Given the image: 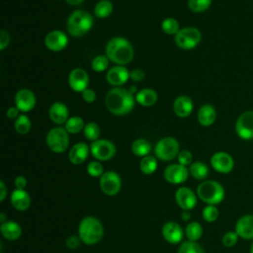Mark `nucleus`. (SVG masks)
<instances>
[{
	"mask_svg": "<svg viewBox=\"0 0 253 253\" xmlns=\"http://www.w3.org/2000/svg\"><path fill=\"white\" fill-rule=\"evenodd\" d=\"M105 104L110 113L115 116H125L130 113L135 104V97L128 90L122 87H114L108 91Z\"/></svg>",
	"mask_w": 253,
	"mask_h": 253,
	"instance_id": "obj_1",
	"label": "nucleus"
},
{
	"mask_svg": "<svg viewBox=\"0 0 253 253\" xmlns=\"http://www.w3.org/2000/svg\"><path fill=\"white\" fill-rule=\"evenodd\" d=\"M105 52L111 62L126 65L133 59L134 49L131 43L123 37H114L106 44Z\"/></svg>",
	"mask_w": 253,
	"mask_h": 253,
	"instance_id": "obj_2",
	"label": "nucleus"
},
{
	"mask_svg": "<svg viewBox=\"0 0 253 253\" xmlns=\"http://www.w3.org/2000/svg\"><path fill=\"white\" fill-rule=\"evenodd\" d=\"M94 25V17L85 10H75L66 22V29L70 36L79 38L85 36Z\"/></svg>",
	"mask_w": 253,
	"mask_h": 253,
	"instance_id": "obj_3",
	"label": "nucleus"
},
{
	"mask_svg": "<svg viewBox=\"0 0 253 253\" xmlns=\"http://www.w3.org/2000/svg\"><path fill=\"white\" fill-rule=\"evenodd\" d=\"M78 234L84 244L93 245L102 240L104 236V227L98 218L94 216H86L79 223Z\"/></svg>",
	"mask_w": 253,
	"mask_h": 253,
	"instance_id": "obj_4",
	"label": "nucleus"
},
{
	"mask_svg": "<svg viewBox=\"0 0 253 253\" xmlns=\"http://www.w3.org/2000/svg\"><path fill=\"white\" fill-rule=\"evenodd\" d=\"M198 197L208 205H218L224 199V188L214 180H206L197 188Z\"/></svg>",
	"mask_w": 253,
	"mask_h": 253,
	"instance_id": "obj_5",
	"label": "nucleus"
},
{
	"mask_svg": "<svg viewBox=\"0 0 253 253\" xmlns=\"http://www.w3.org/2000/svg\"><path fill=\"white\" fill-rule=\"evenodd\" d=\"M47 147L54 153H62L69 146V133L64 126L50 128L45 137Z\"/></svg>",
	"mask_w": 253,
	"mask_h": 253,
	"instance_id": "obj_6",
	"label": "nucleus"
},
{
	"mask_svg": "<svg viewBox=\"0 0 253 253\" xmlns=\"http://www.w3.org/2000/svg\"><path fill=\"white\" fill-rule=\"evenodd\" d=\"M175 43L182 49H193L202 41V33L196 27H184L174 36Z\"/></svg>",
	"mask_w": 253,
	"mask_h": 253,
	"instance_id": "obj_7",
	"label": "nucleus"
},
{
	"mask_svg": "<svg viewBox=\"0 0 253 253\" xmlns=\"http://www.w3.org/2000/svg\"><path fill=\"white\" fill-rule=\"evenodd\" d=\"M180 152V144L178 140L172 136L161 138L155 145V156L162 161H171L178 156Z\"/></svg>",
	"mask_w": 253,
	"mask_h": 253,
	"instance_id": "obj_8",
	"label": "nucleus"
},
{
	"mask_svg": "<svg viewBox=\"0 0 253 253\" xmlns=\"http://www.w3.org/2000/svg\"><path fill=\"white\" fill-rule=\"evenodd\" d=\"M115 144L104 138H99L93 141L90 145V153L98 161H108L112 159L116 154Z\"/></svg>",
	"mask_w": 253,
	"mask_h": 253,
	"instance_id": "obj_9",
	"label": "nucleus"
},
{
	"mask_svg": "<svg viewBox=\"0 0 253 253\" xmlns=\"http://www.w3.org/2000/svg\"><path fill=\"white\" fill-rule=\"evenodd\" d=\"M235 131L241 139H253V111H245L239 115L235 123Z\"/></svg>",
	"mask_w": 253,
	"mask_h": 253,
	"instance_id": "obj_10",
	"label": "nucleus"
},
{
	"mask_svg": "<svg viewBox=\"0 0 253 253\" xmlns=\"http://www.w3.org/2000/svg\"><path fill=\"white\" fill-rule=\"evenodd\" d=\"M100 188L107 196L117 195L122 187V180L120 175L115 171H107L100 177Z\"/></svg>",
	"mask_w": 253,
	"mask_h": 253,
	"instance_id": "obj_11",
	"label": "nucleus"
},
{
	"mask_svg": "<svg viewBox=\"0 0 253 253\" xmlns=\"http://www.w3.org/2000/svg\"><path fill=\"white\" fill-rule=\"evenodd\" d=\"M211 165L216 172L228 174L234 168V159L227 152L217 151L211 157Z\"/></svg>",
	"mask_w": 253,
	"mask_h": 253,
	"instance_id": "obj_12",
	"label": "nucleus"
},
{
	"mask_svg": "<svg viewBox=\"0 0 253 253\" xmlns=\"http://www.w3.org/2000/svg\"><path fill=\"white\" fill-rule=\"evenodd\" d=\"M44 45L51 51H61L68 44V37L60 30H53L47 33L43 40Z\"/></svg>",
	"mask_w": 253,
	"mask_h": 253,
	"instance_id": "obj_13",
	"label": "nucleus"
},
{
	"mask_svg": "<svg viewBox=\"0 0 253 253\" xmlns=\"http://www.w3.org/2000/svg\"><path fill=\"white\" fill-rule=\"evenodd\" d=\"M15 106L20 110L21 113H28L32 111L36 104L37 99L34 92L27 88H22L15 94Z\"/></svg>",
	"mask_w": 253,
	"mask_h": 253,
	"instance_id": "obj_14",
	"label": "nucleus"
},
{
	"mask_svg": "<svg viewBox=\"0 0 253 253\" xmlns=\"http://www.w3.org/2000/svg\"><path fill=\"white\" fill-rule=\"evenodd\" d=\"M189 169L179 163L170 164L164 170V178L170 184H182L189 177Z\"/></svg>",
	"mask_w": 253,
	"mask_h": 253,
	"instance_id": "obj_15",
	"label": "nucleus"
},
{
	"mask_svg": "<svg viewBox=\"0 0 253 253\" xmlns=\"http://www.w3.org/2000/svg\"><path fill=\"white\" fill-rule=\"evenodd\" d=\"M89 75L83 68L76 67L72 69L68 75V85L74 92L82 93L88 88Z\"/></svg>",
	"mask_w": 253,
	"mask_h": 253,
	"instance_id": "obj_16",
	"label": "nucleus"
},
{
	"mask_svg": "<svg viewBox=\"0 0 253 253\" xmlns=\"http://www.w3.org/2000/svg\"><path fill=\"white\" fill-rule=\"evenodd\" d=\"M175 200L183 211H191L197 205V195L188 187H180L175 193Z\"/></svg>",
	"mask_w": 253,
	"mask_h": 253,
	"instance_id": "obj_17",
	"label": "nucleus"
},
{
	"mask_svg": "<svg viewBox=\"0 0 253 253\" xmlns=\"http://www.w3.org/2000/svg\"><path fill=\"white\" fill-rule=\"evenodd\" d=\"M129 79V71L126 66L115 65L108 69L106 74L107 82L114 87H121Z\"/></svg>",
	"mask_w": 253,
	"mask_h": 253,
	"instance_id": "obj_18",
	"label": "nucleus"
},
{
	"mask_svg": "<svg viewBox=\"0 0 253 253\" xmlns=\"http://www.w3.org/2000/svg\"><path fill=\"white\" fill-rule=\"evenodd\" d=\"M48 116L52 123L57 126L65 125L69 119V110L62 102H54L48 109Z\"/></svg>",
	"mask_w": 253,
	"mask_h": 253,
	"instance_id": "obj_19",
	"label": "nucleus"
},
{
	"mask_svg": "<svg viewBox=\"0 0 253 253\" xmlns=\"http://www.w3.org/2000/svg\"><path fill=\"white\" fill-rule=\"evenodd\" d=\"M235 232L245 240H253V214H244L235 223Z\"/></svg>",
	"mask_w": 253,
	"mask_h": 253,
	"instance_id": "obj_20",
	"label": "nucleus"
},
{
	"mask_svg": "<svg viewBox=\"0 0 253 253\" xmlns=\"http://www.w3.org/2000/svg\"><path fill=\"white\" fill-rule=\"evenodd\" d=\"M162 235L167 242L177 244L182 240L184 231L179 223L175 221H168L164 223L162 227Z\"/></svg>",
	"mask_w": 253,
	"mask_h": 253,
	"instance_id": "obj_21",
	"label": "nucleus"
},
{
	"mask_svg": "<svg viewBox=\"0 0 253 253\" xmlns=\"http://www.w3.org/2000/svg\"><path fill=\"white\" fill-rule=\"evenodd\" d=\"M194 109V104L192 99L187 95L178 96L173 102L174 114L179 118H188Z\"/></svg>",
	"mask_w": 253,
	"mask_h": 253,
	"instance_id": "obj_22",
	"label": "nucleus"
},
{
	"mask_svg": "<svg viewBox=\"0 0 253 253\" xmlns=\"http://www.w3.org/2000/svg\"><path fill=\"white\" fill-rule=\"evenodd\" d=\"M90 152V146H88L85 142H77L75 143L68 153L69 161L74 165L82 164L88 158Z\"/></svg>",
	"mask_w": 253,
	"mask_h": 253,
	"instance_id": "obj_23",
	"label": "nucleus"
},
{
	"mask_svg": "<svg viewBox=\"0 0 253 253\" xmlns=\"http://www.w3.org/2000/svg\"><path fill=\"white\" fill-rule=\"evenodd\" d=\"M10 201L14 209L18 211H26L31 206V197L25 191L21 189H15L10 196Z\"/></svg>",
	"mask_w": 253,
	"mask_h": 253,
	"instance_id": "obj_24",
	"label": "nucleus"
},
{
	"mask_svg": "<svg viewBox=\"0 0 253 253\" xmlns=\"http://www.w3.org/2000/svg\"><path fill=\"white\" fill-rule=\"evenodd\" d=\"M198 122L203 126H211L216 120V111L211 104H204L200 107L197 115Z\"/></svg>",
	"mask_w": 253,
	"mask_h": 253,
	"instance_id": "obj_25",
	"label": "nucleus"
},
{
	"mask_svg": "<svg viewBox=\"0 0 253 253\" xmlns=\"http://www.w3.org/2000/svg\"><path fill=\"white\" fill-rule=\"evenodd\" d=\"M0 231L4 238L14 241L20 238L22 234V227L14 220H6L5 222L1 223Z\"/></svg>",
	"mask_w": 253,
	"mask_h": 253,
	"instance_id": "obj_26",
	"label": "nucleus"
},
{
	"mask_svg": "<svg viewBox=\"0 0 253 253\" xmlns=\"http://www.w3.org/2000/svg\"><path fill=\"white\" fill-rule=\"evenodd\" d=\"M135 102H137L142 107H151L156 104L158 100V95L154 89L143 88L138 90L135 94Z\"/></svg>",
	"mask_w": 253,
	"mask_h": 253,
	"instance_id": "obj_27",
	"label": "nucleus"
},
{
	"mask_svg": "<svg viewBox=\"0 0 253 253\" xmlns=\"http://www.w3.org/2000/svg\"><path fill=\"white\" fill-rule=\"evenodd\" d=\"M151 151V144L150 142L145 138H137L131 143V152L138 156V157H144L149 155Z\"/></svg>",
	"mask_w": 253,
	"mask_h": 253,
	"instance_id": "obj_28",
	"label": "nucleus"
},
{
	"mask_svg": "<svg viewBox=\"0 0 253 253\" xmlns=\"http://www.w3.org/2000/svg\"><path fill=\"white\" fill-rule=\"evenodd\" d=\"M189 172L193 178H195L197 180H204L208 177L210 170H209L208 165L205 164L204 162L196 161L190 165Z\"/></svg>",
	"mask_w": 253,
	"mask_h": 253,
	"instance_id": "obj_29",
	"label": "nucleus"
},
{
	"mask_svg": "<svg viewBox=\"0 0 253 253\" xmlns=\"http://www.w3.org/2000/svg\"><path fill=\"white\" fill-rule=\"evenodd\" d=\"M113 12V3L110 0H100L94 7V15L99 19L109 17Z\"/></svg>",
	"mask_w": 253,
	"mask_h": 253,
	"instance_id": "obj_30",
	"label": "nucleus"
},
{
	"mask_svg": "<svg viewBox=\"0 0 253 253\" xmlns=\"http://www.w3.org/2000/svg\"><path fill=\"white\" fill-rule=\"evenodd\" d=\"M85 125L86 124L84 123L82 118L74 116V117H70L67 120V122L64 125V127L68 131V133L76 134V133H79L80 131H83Z\"/></svg>",
	"mask_w": 253,
	"mask_h": 253,
	"instance_id": "obj_31",
	"label": "nucleus"
},
{
	"mask_svg": "<svg viewBox=\"0 0 253 253\" xmlns=\"http://www.w3.org/2000/svg\"><path fill=\"white\" fill-rule=\"evenodd\" d=\"M139 169L145 175L153 174L157 169V160L153 155H147L141 158L139 162Z\"/></svg>",
	"mask_w": 253,
	"mask_h": 253,
	"instance_id": "obj_32",
	"label": "nucleus"
},
{
	"mask_svg": "<svg viewBox=\"0 0 253 253\" xmlns=\"http://www.w3.org/2000/svg\"><path fill=\"white\" fill-rule=\"evenodd\" d=\"M14 127H15V130L19 134H27L32 128V122H31L30 118L27 115L21 114L15 120Z\"/></svg>",
	"mask_w": 253,
	"mask_h": 253,
	"instance_id": "obj_33",
	"label": "nucleus"
},
{
	"mask_svg": "<svg viewBox=\"0 0 253 253\" xmlns=\"http://www.w3.org/2000/svg\"><path fill=\"white\" fill-rule=\"evenodd\" d=\"M185 233L189 240L198 241L203 235V227L198 221H192L187 224Z\"/></svg>",
	"mask_w": 253,
	"mask_h": 253,
	"instance_id": "obj_34",
	"label": "nucleus"
},
{
	"mask_svg": "<svg viewBox=\"0 0 253 253\" xmlns=\"http://www.w3.org/2000/svg\"><path fill=\"white\" fill-rule=\"evenodd\" d=\"M161 29L165 34L170 36H175L180 31V25L175 18L168 17L162 21Z\"/></svg>",
	"mask_w": 253,
	"mask_h": 253,
	"instance_id": "obj_35",
	"label": "nucleus"
},
{
	"mask_svg": "<svg viewBox=\"0 0 253 253\" xmlns=\"http://www.w3.org/2000/svg\"><path fill=\"white\" fill-rule=\"evenodd\" d=\"M83 133H84V136L88 140L93 142V141L99 139L101 131H100L99 126L95 122H89L85 125L84 129H83Z\"/></svg>",
	"mask_w": 253,
	"mask_h": 253,
	"instance_id": "obj_36",
	"label": "nucleus"
},
{
	"mask_svg": "<svg viewBox=\"0 0 253 253\" xmlns=\"http://www.w3.org/2000/svg\"><path fill=\"white\" fill-rule=\"evenodd\" d=\"M110 59L106 54H99L95 56L91 61V67L96 72H103L109 68Z\"/></svg>",
	"mask_w": 253,
	"mask_h": 253,
	"instance_id": "obj_37",
	"label": "nucleus"
},
{
	"mask_svg": "<svg viewBox=\"0 0 253 253\" xmlns=\"http://www.w3.org/2000/svg\"><path fill=\"white\" fill-rule=\"evenodd\" d=\"M212 0H188V7L194 13H203L207 11Z\"/></svg>",
	"mask_w": 253,
	"mask_h": 253,
	"instance_id": "obj_38",
	"label": "nucleus"
},
{
	"mask_svg": "<svg viewBox=\"0 0 253 253\" xmlns=\"http://www.w3.org/2000/svg\"><path fill=\"white\" fill-rule=\"evenodd\" d=\"M178 253H205L204 249L202 248V246L197 243V241H185L183 242L179 249H178Z\"/></svg>",
	"mask_w": 253,
	"mask_h": 253,
	"instance_id": "obj_39",
	"label": "nucleus"
},
{
	"mask_svg": "<svg viewBox=\"0 0 253 253\" xmlns=\"http://www.w3.org/2000/svg\"><path fill=\"white\" fill-rule=\"evenodd\" d=\"M202 214H203V218L207 222H214L218 218L219 211L215 206L208 205L204 208Z\"/></svg>",
	"mask_w": 253,
	"mask_h": 253,
	"instance_id": "obj_40",
	"label": "nucleus"
},
{
	"mask_svg": "<svg viewBox=\"0 0 253 253\" xmlns=\"http://www.w3.org/2000/svg\"><path fill=\"white\" fill-rule=\"evenodd\" d=\"M87 172L91 177H101L104 174V168L100 161H91L87 165Z\"/></svg>",
	"mask_w": 253,
	"mask_h": 253,
	"instance_id": "obj_41",
	"label": "nucleus"
},
{
	"mask_svg": "<svg viewBox=\"0 0 253 253\" xmlns=\"http://www.w3.org/2000/svg\"><path fill=\"white\" fill-rule=\"evenodd\" d=\"M238 238H239V236L235 231H227L223 234V236L221 238V242H222L223 246L230 248V247H233L237 243Z\"/></svg>",
	"mask_w": 253,
	"mask_h": 253,
	"instance_id": "obj_42",
	"label": "nucleus"
},
{
	"mask_svg": "<svg viewBox=\"0 0 253 253\" xmlns=\"http://www.w3.org/2000/svg\"><path fill=\"white\" fill-rule=\"evenodd\" d=\"M177 159H178V163L181 164V165H184V166H188V165H191L193 162V155L191 153V151L187 150V149H184V150H180L178 156H177Z\"/></svg>",
	"mask_w": 253,
	"mask_h": 253,
	"instance_id": "obj_43",
	"label": "nucleus"
},
{
	"mask_svg": "<svg viewBox=\"0 0 253 253\" xmlns=\"http://www.w3.org/2000/svg\"><path fill=\"white\" fill-rule=\"evenodd\" d=\"M81 96H82V99L84 100V102L88 103V104H91L93 102H95L96 100V93L93 89L91 88H87L85 89L82 93H81Z\"/></svg>",
	"mask_w": 253,
	"mask_h": 253,
	"instance_id": "obj_44",
	"label": "nucleus"
},
{
	"mask_svg": "<svg viewBox=\"0 0 253 253\" xmlns=\"http://www.w3.org/2000/svg\"><path fill=\"white\" fill-rule=\"evenodd\" d=\"M80 237L79 236H76V235H70L66 238L65 240V244L67 246V248L69 249H76L79 247L80 245Z\"/></svg>",
	"mask_w": 253,
	"mask_h": 253,
	"instance_id": "obj_45",
	"label": "nucleus"
},
{
	"mask_svg": "<svg viewBox=\"0 0 253 253\" xmlns=\"http://www.w3.org/2000/svg\"><path fill=\"white\" fill-rule=\"evenodd\" d=\"M144 77H145V73L140 68H135L129 72V79H131L132 81L140 82L144 79Z\"/></svg>",
	"mask_w": 253,
	"mask_h": 253,
	"instance_id": "obj_46",
	"label": "nucleus"
},
{
	"mask_svg": "<svg viewBox=\"0 0 253 253\" xmlns=\"http://www.w3.org/2000/svg\"><path fill=\"white\" fill-rule=\"evenodd\" d=\"M10 42V35L7 31H0V50H4Z\"/></svg>",
	"mask_w": 253,
	"mask_h": 253,
	"instance_id": "obj_47",
	"label": "nucleus"
},
{
	"mask_svg": "<svg viewBox=\"0 0 253 253\" xmlns=\"http://www.w3.org/2000/svg\"><path fill=\"white\" fill-rule=\"evenodd\" d=\"M14 184H15V187L16 189H21V190H24L25 187L27 186V179L22 176V175H19L15 178V181H14Z\"/></svg>",
	"mask_w": 253,
	"mask_h": 253,
	"instance_id": "obj_48",
	"label": "nucleus"
},
{
	"mask_svg": "<svg viewBox=\"0 0 253 253\" xmlns=\"http://www.w3.org/2000/svg\"><path fill=\"white\" fill-rule=\"evenodd\" d=\"M20 113H21L20 110H19L16 106H13V107H10V108L7 110L6 115H7V117H8L9 119H11V120H16V119L21 115Z\"/></svg>",
	"mask_w": 253,
	"mask_h": 253,
	"instance_id": "obj_49",
	"label": "nucleus"
},
{
	"mask_svg": "<svg viewBox=\"0 0 253 253\" xmlns=\"http://www.w3.org/2000/svg\"><path fill=\"white\" fill-rule=\"evenodd\" d=\"M0 191H1V195H0V202H3L6 198V194H7V190H6V186L4 184L3 181H0Z\"/></svg>",
	"mask_w": 253,
	"mask_h": 253,
	"instance_id": "obj_50",
	"label": "nucleus"
},
{
	"mask_svg": "<svg viewBox=\"0 0 253 253\" xmlns=\"http://www.w3.org/2000/svg\"><path fill=\"white\" fill-rule=\"evenodd\" d=\"M181 218L184 221H188L191 218V214H190L189 211H183V212L181 213Z\"/></svg>",
	"mask_w": 253,
	"mask_h": 253,
	"instance_id": "obj_51",
	"label": "nucleus"
},
{
	"mask_svg": "<svg viewBox=\"0 0 253 253\" xmlns=\"http://www.w3.org/2000/svg\"><path fill=\"white\" fill-rule=\"evenodd\" d=\"M85 0H65L66 3H68L69 5L71 6H77V5H80L84 2Z\"/></svg>",
	"mask_w": 253,
	"mask_h": 253,
	"instance_id": "obj_52",
	"label": "nucleus"
},
{
	"mask_svg": "<svg viewBox=\"0 0 253 253\" xmlns=\"http://www.w3.org/2000/svg\"><path fill=\"white\" fill-rule=\"evenodd\" d=\"M0 221H1V223H3V222L6 221V215H5L4 212H1V213H0Z\"/></svg>",
	"mask_w": 253,
	"mask_h": 253,
	"instance_id": "obj_53",
	"label": "nucleus"
},
{
	"mask_svg": "<svg viewBox=\"0 0 253 253\" xmlns=\"http://www.w3.org/2000/svg\"><path fill=\"white\" fill-rule=\"evenodd\" d=\"M250 253H253V241H252L251 246H250Z\"/></svg>",
	"mask_w": 253,
	"mask_h": 253,
	"instance_id": "obj_54",
	"label": "nucleus"
}]
</instances>
